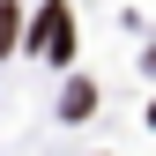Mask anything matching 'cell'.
I'll return each instance as SVG.
<instances>
[{
    "label": "cell",
    "instance_id": "3",
    "mask_svg": "<svg viewBox=\"0 0 156 156\" xmlns=\"http://www.w3.org/2000/svg\"><path fill=\"white\" fill-rule=\"evenodd\" d=\"M89 97H97L89 82H67V104H60V112H67V119H82V112H89Z\"/></svg>",
    "mask_w": 156,
    "mask_h": 156
},
{
    "label": "cell",
    "instance_id": "4",
    "mask_svg": "<svg viewBox=\"0 0 156 156\" xmlns=\"http://www.w3.org/2000/svg\"><path fill=\"white\" fill-rule=\"evenodd\" d=\"M149 126H156V104H149Z\"/></svg>",
    "mask_w": 156,
    "mask_h": 156
},
{
    "label": "cell",
    "instance_id": "1",
    "mask_svg": "<svg viewBox=\"0 0 156 156\" xmlns=\"http://www.w3.org/2000/svg\"><path fill=\"white\" fill-rule=\"evenodd\" d=\"M30 52H45V60H67V52H74V15H67V0H45V15L30 23Z\"/></svg>",
    "mask_w": 156,
    "mask_h": 156
},
{
    "label": "cell",
    "instance_id": "2",
    "mask_svg": "<svg viewBox=\"0 0 156 156\" xmlns=\"http://www.w3.org/2000/svg\"><path fill=\"white\" fill-rule=\"evenodd\" d=\"M15 30H23V15H15V0H0V60H8V45H15Z\"/></svg>",
    "mask_w": 156,
    "mask_h": 156
}]
</instances>
